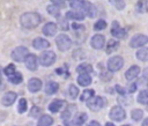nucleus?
Instances as JSON below:
<instances>
[{
	"label": "nucleus",
	"instance_id": "49530a36",
	"mask_svg": "<svg viewBox=\"0 0 148 126\" xmlns=\"http://www.w3.org/2000/svg\"><path fill=\"white\" fill-rule=\"evenodd\" d=\"M116 90H117L120 95H125V89H124L123 87H120L119 84H117V86H116Z\"/></svg>",
	"mask_w": 148,
	"mask_h": 126
},
{
	"label": "nucleus",
	"instance_id": "c9c22d12",
	"mask_svg": "<svg viewBox=\"0 0 148 126\" xmlns=\"http://www.w3.org/2000/svg\"><path fill=\"white\" fill-rule=\"evenodd\" d=\"M106 21L105 20H98V21H96L95 22V24H94V30H96V31H99V30H103V29H105L106 28Z\"/></svg>",
	"mask_w": 148,
	"mask_h": 126
},
{
	"label": "nucleus",
	"instance_id": "5fc2aeb1",
	"mask_svg": "<svg viewBox=\"0 0 148 126\" xmlns=\"http://www.w3.org/2000/svg\"><path fill=\"white\" fill-rule=\"evenodd\" d=\"M123 126H131V125H123Z\"/></svg>",
	"mask_w": 148,
	"mask_h": 126
},
{
	"label": "nucleus",
	"instance_id": "39448f33",
	"mask_svg": "<svg viewBox=\"0 0 148 126\" xmlns=\"http://www.w3.org/2000/svg\"><path fill=\"white\" fill-rule=\"evenodd\" d=\"M28 54H29V52H28V49L25 46H17V47H15L12 51L10 57H12V59L14 61L22 62V61L25 60V58H27Z\"/></svg>",
	"mask_w": 148,
	"mask_h": 126
},
{
	"label": "nucleus",
	"instance_id": "bb28decb",
	"mask_svg": "<svg viewBox=\"0 0 148 126\" xmlns=\"http://www.w3.org/2000/svg\"><path fill=\"white\" fill-rule=\"evenodd\" d=\"M7 77H8V81L10 83H13V84H18L23 80V76H22V74L20 72H15L14 74H12V75H9Z\"/></svg>",
	"mask_w": 148,
	"mask_h": 126
},
{
	"label": "nucleus",
	"instance_id": "4be33fe9",
	"mask_svg": "<svg viewBox=\"0 0 148 126\" xmlns=\"http://www.w3.org/2000/svg\"><path fill=\"white\" fill-rule=\"evenodd\" d=\"M77 83L80 86H83V87H87L91 83V76L88 74V73H82L77 76Z\"/></svg>",
	"mask_w": 148,
	"mask_h": 126
},
{
	"label": "nucleus",
	"instance_id": "2f4dec72",
	"mask_svg": "<svg viewBox=\"0 0 148 126\" xmlns=\"http://www.w3.org/2000/svg\"><path fill=\"white\" fill-rule=\"evenodd\" d=\"M94 95H95V90H94V89H86V90L82 92V95L80 96V101H81V102H87V101H89L91 97H94Z\"/></svg>",
	"mask_w": 148,
	"mask_h": 126
},
{
	"label": "nucleus",
	"instance_id": "423d86ee",
	"mask_svg": "<svg viewBox=\"0 0 148 126\" xmlns=\"http://www.w3.org/2000/svg\"><path fill=\"white\" fill-rule=\"evenodd\" d=\"M124 66V59L120 55H114L111 57L108 60V69L112 73V72H118L119 69H121V67Z\"/></svg>",
	"mask_w": 148,
	"mask_h": 126
},
{
	"label": "nucleus",
	"instance_id": "20e7f679",
	"mask_svg": "<svg viewBox=\"0 0 148 126\" xmlns=\"http://www.w3.org/2000/svg\"><path fill=\"white\" fill-rule=\"evenodd\" d=\"M56 59H57L56 53H54L53 51H50V50L44 51V52L39 55V62H40V65L44 66V67H49V66L53 65V64L56 62Z\"/></svg>",
	"mask_w": 148,
	"mask_h": 126
},
{
	"label": "nucleus",
	"instance_id": "8fccbe9b",
	"mask_svg": "<svg viewBox=\"0 0 148 126\" xmlns=\"http://www.w3.org/2000/svg\"><path fill=\"white\" fill-rule=\"evenodd\" d=\"M61 29H62V30H67V29H68L67 22H61Z\"/></svg>",
	"mask_w": 148,
	"mask_h": 126
},
{
	"label": "nucleus",
	"instance_id": "9b49d317",
	"mask_svg": "<svg viewBox=\"0 0 148 126\" xmlns=\"http://www.w3.org/2000/svg\"><path fill=\"white\" fill-rule=\"evenodd\" d=\"M104 44H105V37H104L103 35H99V34L94 35L92 38L90 39V45H91V47L95 49V50H101V49H103Z\"/></svg>",
	"mask_w": 148,
	"mask_h": 126
},
{
	"label": "nucleus",
	"instance_id": "79ce46f5",
	"mask_svg": "<svg viewBox=\"0 0 148 126\" xmlns=\"http://www.w3.org/2000/svg\"><path fill=\"white\" fill-rule=\"evenodd\" d=\"M51 2H52L54 6L59 7V8L65 7V0H51Z\"/></svg>",
	"mask_w": 148,
	"mask_h": 126
},
{
	"label": "nucleus",
	"instance_id": "f03ea898",
	"mask_svg": "<svg viewBox=\"0 0 148 126\" xmlns=\"http://www.w3.org/2000/svg\"><path fill=\"white\" fill-rule=\"evenodd\" d=\"M106 105V98L105 97H102V96H94L91 97L89 101H88V109L91 110V111H99L102 110L104 106Z\"/></svg>",
	"mask_w": 148,
	"mask_h": 126
},
{
	"label": "nucleus",
	"instance_id": "5701e85b",
	"mask_svg": "<svg viewBox=\"0 0 148 126\" xmlns=\"http://www.w3.org/2000/svg\"><path fill=\"white\" fill-rule=\"evenodd\" d=\"M52 124H53V118L50 114H43L37 121V126H51Z\"/></svg>",
	"mask_w": 148,
	"mask_h": 126
},
{
	"label": "nucleus",
	"instance_id": "a19ab883",
	"mask_svg": "<svg viewBox=\"0 0 148 126\" xmlns=\"http://www.w3.org/2000/svg\"><path fill=\"white\" fill-rule=\"evenodd\" d=\"M111 79H112V75H111L110 73H108V72L101 73V80H102V81H110Z\"/></svg>",
	"mask_w": 148,
	"mask_h": 126
},
{
	"label": "nucleus",
	"instance_id": "de8ad7c7",
	"mask_svg": "<svg viewBox=\"0 0 148 126\" xmlns=\"http://www.w3.org/2000/svg\"><path fill=\"white\" fill-rule=\"evenodd\" d=\"M87 126H101V124H99L97 120H91Z\"/></svg>",
	"mask_w": 148,
	"mask_h": 126
},
{
	"label": "nucleus",
	"instance_id": "e433bc0d",
	"mask_svg": "<svg viewBox=\"0 0 148 126\" xmlns=\"http://www.w3.org/2000/svg\"><path fill=\"white\" fill-rule=\"evenodd\" d=\"M27 99L25 98H21L18 101V105H17V112L18 113H24L27 111Z\"/></svg>",
	"mask_w": 148,
	"mask_h": 126
},
{
	"label": "nucleus",
	"instance_id": "37998d69",
	"mask_svg": "<svg viewBox=\"0 0 148 126\" xmlns=\"http://www.w3.org/2000/svg\"><path fill=\"white\" fill-rule=\"evenodd\" d=\"M72 28H73L75 31H84V25H82V24L73 23V24H72Z\"/></svg>",
	"mask_w": 148,
	"mask_h": 126
},
{
	"label": "nucleus",
	"instance_id": "3c124183",
	"mask_svg": "<svg viewBox=\"0 0 148 126\" xmlns=\"http://www.w3.org/2000/svg\"><path fill=\"white\" fill-rule=\"evenodd\" d=\"M143 76L148 79V67H147V68H145V71H143Z\"/></svg>",
	"mask_w": 148,
	"mask_h": 126
},
{
	"label": "nucleus",
	"instance_id": "f3484780",
	"mask_svg": "<svg viewBox=\"0 0 148 126\" xmlns=\"http://www.w3.org/2000/svg\"><path fill=\"white\" fill-rule=\"evenodd\" d=\"M86 14L82 12V10H68L66 13V17L67 18H71V20H74V21H82L84 18Z\"/></svg>",
	"mask_w": 148,
	"mask_h": 126
},
{
	"label": "nucleus",
	"instance_id": "72a5a7b5",
	"mask_svg": "<svg viewBox=\"0 0 148 126\" xmlns=\"http://www.w3.org/2000/svg\"><path fill=\"white\" fill-rule=\"evenodd\" d=\"M131 117L134 121H139L142 119L143 117V111L142 110H139V109H134L132 112H131Z\"/></svg>",
	"mask_w": 148,
	"mask_h": 126
},
{
	"label": "nucleus",
	"instance_id": "2eb2a0df",
	"mask_svg": "<svg viewBox=\"0 0 148 126\" xmlns=\"http://www.w3.org/2000/svg\"><path fill=\"white\" fill-rule=\"evenodd\" d=\"M42 81L40 79H37V77H31L29 81H28V89L29 91L31 92H37L42 89Z\"/></svg>",
	"mask_w": 148,
	"mask_h": 126
},
{
	"label": "nucleus",
	"instance_id": "864d4df0",
	"mask_svg": "<svg viewBox=\"0 0 148 126\" xmlns=\"http://www.w3.org/2000/svg\"><path fill=\"white\" fill-rule=\"evenodd\" d=\"M105 126H114V124L113 123H106Z\"/></svg>",
	"mask_w": 148,
	"mask_h": 126
},
{
	"label": "nucleus",
	"instance_id": "6ab92c4d",
	"mask_svg": "<svg viewBox=\"0 0 148 126\" xmlns=\"http://www.w3.org/2000/svg\"><path fill=\"white\" fill-rule=\"evenodd\" d=\"M65 104H67V103H66V101H64V99H54V101H52V102L50 103L49 110H50V112L56 113V112H58L62 106H65Z\"/></svg>",
	"mask_w": 148,
	"mask_h": 126
},
{
	"label": "nucleus",
	"instance_id": "7ed1b4c3",
	"mask_svg": "<svg viewBox=\"0 0 148 126\" xmlns=\"http://www.w3.org/2000/svg\"><path fill=\"white\" fill-rule=\"evenodd\" d=\"M56 44H57V47L60 51H67L72 46V39H71V37L68 35L60 34V35H58L56 37Z\"/></svg>",
	"mask_w": 148,
	"mask_h": 126
},
{
	"label": "nucleus",
	"instance_id": "0eeeda50",
	"mask_svg": "<svg viewBox=\"0 0 148 126\" xmlns=\"http://www.w3.org/2000/svg\"><path fill=\"white\" fill-rule=\"evenodd\" d=\"M109 117L111 120H114V121H120V120H124L125 117H126V112L124 110V108H121L120 105H116L113 108H111L110 112H109Z\"/></svg>",
	"mask_w": 148,
	"mask_h": 126
},
{
	"label": "nucleus",
	"instance_id": "7c9ffc66",
	"mask_svg": "<svg viewBox=\"0 0 148 126\" xmlns=\"http://www.w3.org/2000/svg\"><path fill=\"white\" fill-rule=\"evenodd\" d=\"M84 5H86V0H71L69 2V6L76 10H82L83 12V8H84Z\"/></svg>",
	"mask_w": 148,
	"mask_h": 126
},
{
	"label": "nucleus",
	"instance_id": "aec40b11",
	"mask_svg": "<svg viewBox=\"0 0 148 126\" xmlns=\"http://www.w3.org/2000/svg\"><path fill=\"white\" fill-rule=\"evenodd\" d=\"M83 13L88 16V17H90V18H92V17H95L96 15H97V9H96V7L91 3V2H89V1H86V5H84V8H83Z\"/></svg>",
	"mask_w": 148,
	"mask_h": 126
},
{
	"label": "nucleus",
	"instance_id": "412c9836",
	"mask_svg": "<svg viewBox=\"0 0 148 126\" xmlns=\"http://www.w3.org/2000/svg\"><path fill=\"white\" fill-rule=\"evenodd\" d=\"M58 90H59V84H58V82H56V81H49V82L46 83L45 88H44V92H45L46 95H49V96L56 94Z\"/></svg>",
	"mask_w": 148,
	"mask_h": 126
},
{
	"label": "nucleus",
	"instance_id": "c03bdc74",
	"mask_svg": "<svg viewBox=\"0 0 148 126\" xmlns=\"http://www.w3.org/2000/svg\"><path fill=\"white\" fill-rule=\"evenodd\" d=\"M136 83H138V86H139V87H140V86L146 87V86H148V79L143 76V77H142V79H140V80H139Z\"/></svg>",
	"mask_w": 148,
	"mask_h": 126
},
{
	"label": "nucleus",
	"instance_id": "f704fd0d",
	"mask_svg": "<svg viewBox=\"0 0 148 126\" xmlns=\"http://www.w3.org/2000/svg\"><path fill=\"white\" fill-rule=\"evenodd\" d=\"M68 95H69V97L72 99H75L77 97V95H79V88L76 86H74V84H69V87H68Z\"/></svg>",
	"mask_w": 148,
	"mask_h": 126
},
{
	"label": "nucleus",
	"instance_id": "1a4fd4ad",
	"mask_svg": "<svg viewBox=\"0 0 148 126\" xmlns=\"http://www.w3.org/2000/svg\"><path fill=\"white\" fill-rule=\"evenodd\" d=\"M75 112H76V105L75 104H67L65 106V110L61 113V119L65 120V123L67 125H69V121L73 119Z\"/></svg>",
	"mask_w": 148,
	"mask_h": 126
},
{
	"label": "nucleus",
	"instance_id": "4468645a",
	"mask_svg": "<svg viewBox=\"0 0 148 126\" xmlns=\"http://www.w3.org/2000/svg\"><path fill=\"white\" fill-rule=\"evenodd\" d=\"M24 62H25V66H27V68H28L29 71L35 72V71L37 69V57H36L35 54L29 53V54L27 55Z\"/></svg>",
	"mask_w": 148,
	"mask_h": 126
},
{
	"label": "nucleus",
	"instance_id": "a878e982",
	"mask_svg": "<svg viewBox=\"0 0 148 126\" xmlns=\"http://www.w3.org/2000/svg\"><path fill=\"white\" fill-rule=\"evenodd\" d=\"M118 47H119V40H117V39H110L108 42V45H106V53L110 54V53L117 51Z\"/></svg>",
	"mask_w": 148,
	"mask_h": 126
},
{
	"label": "nucleus",
	"instance_id": "9d476101",
	"mask_svg": "<svg viewBox=\"0 0 148 126\" xmlns=\"http://www.w3.org/2000/svg\"><path fill=\"white\" fill-rule=\"evenodd\" d=\"M111 35L118 39H123L127 36V30L125 28H121L117 21H114L112 23V28H111Z\"/></svg>",
	"mask_w": 148,
	"mask_h": 126
},
{
	"label": "nucleus",
	"instance_id": "393cba45",
	"mask_svg": "<svg viewBox=\"0 0 148 126\" xmlns=\"http://www.w3.org/2000/svg\"><path fill=\"white\" fill-rule=\"evenodd\" d=\"M88 119V114L86 112H81V113H77L75 114V118H74V125L76 126H82Z\"/></svg>",
	"mask_w": 148,
	"mask_h": 126
},
{
	"label": "nucleus",
	"instance_id": "ddd939ff",
	"mask_svg": "<svg viewBox=\"0 0 148 126\" xmlns=\"http://www.w3.org/2000/svg\"><path fill=\"white\" fill-rule=\"evenodd\" d=\"M43 34L45 35V36H47V37H52V36H54L56 34H57V31H58V27H57V24L56 23H53V22H47L44 27H43Z\"/></svg>",
	"mask_w": 148,
	"mask_h": 126
},
{
	"label": "nucleus",
	"instance_id": "b1692460",
	"mask_svg": "<svg viewBox=\"0 0 148 126\" xmlns=\"http://www.w3.org/2000/svg\"><path fill=\"white\" fill-rule=\"evenodd\" d=\"M135 9L140 14H145L148 12V0H138L135 3Z\"/></svg>",
	"mask_w": 148,
	"mask_h": 126
},
{
	"label": "nucleus",
	"instance_id": "a18cd8bd",
	"mask_svg": "<svg viewBox=\"0 0 148 126\" xmlns=\"http://www.w3.org/2000/svg\"><path fill=\"white\" fill-rule=\"evenodd\" d=\"M136 88H138V83H136V82L131 83V84L128 86V92H134V91L136 90Z\"/></svg>",
	"mask_w": 148,
	"mask_h": 126
},
{
	"label": "nucleus",
	"instance_id": "f8f14e48",
	"mask_svg": "<svg viewBox=\"0 0 148 126\" xmlns=\"http://www.w3.org/2000/svg\"><path fill=\"white\" fill-rule=\"evenodd\" d=\"M16 97H17L16 92H14V91H8V92H6V94L2 96V98H1V104H2L3 106H10V105L14 104V102L16 101Z\"/></svg>",
	"mask_w": 148,
	"mask_h": 126
},
{
	"label": "nucleus",
	"instance_id": "cd10ccee",
	"mask_svg": "<svg viewBox=\"0 0 148 126\" xmlns=\"http://www.w3.org/2000/svg\"><path fill=\"white\" fill-rule=\"evenodd\" d=\"M135 55H136V59L141 61H148V47H142L138 50Z\"/></svg>",
	"mask_w": 148,
	"mask_h": 126
},
{
	"label": "nucleus",
	"instance_id": "6e6552de",
	"mask_svg": "<svg viewBox=\"0 0 148 126\" xmlns=\"http://www.w3.org/2000/svg\"><path fill=\"white\" fill-rule=\"evenodd\" d=\"M148 43V36L142 35V34H136L130 39V46L132 49H138Z\"/></svg>",
	"mask_w": 148,
	"mask_h": 126
},
{
	"label": "nucleus",
	"instance_id": "f257e3e1",
	"mask_svg": "<svg viewBox=\"0 0 148 126\" xmlns=\"http://www.w3.org/2000/svg\"><path fill=\"white\" fill-rule=\"evenodd\" d=\"M42 17L39 14L34 13V12H28L21 15L20 17V23L23 28L25 29H35L38 27V24L40 23Z\"/></svg>",
	"mask_w": 148,
	"mask_h": 126
},
{
	"label": "nucleus",
	"instance_id": "ea45409f",
	"mask_svg": "<svg viewBox=\"0 0 148 126\" xmlns=\"http://www.w3.org/2000/svg\"><path fill=\"white\" fill-rule=\"evenodd\" d=\"M40 113V109L37 106H32V109L30 110V117L32 118H37V116H39Z\"/></svg>",
	"mask_w": 148,
	"mask_h": 126
},
{
	"label": "nucleus",
	"instance_id": "a211bd4d",
	"mask_svg": "<svg viewBox=\"0 0 148 126\" xmlns=\"http://www.w3.org/2000/svg\"><path fill=\"white\" fill-rule=\"evenodd\" d=\"M32 46H34V49H36V50H43V49H47V47L50 46V43H49L47 39H44V38H42V37H37V38L34 39Z\"/></svg>",
	"mask_w": 148,
	"mask_h": 126
},
{
	"label": "nucleus",
	"instance_id": "58836bf2",
	"mask_svg": "<svg viewBox=\"0 0 148 126\" xmlns=\"http://www.w3.org/2000/svg\"><path fill=\"white\" fill-rule=\"evenodd\" d=\"M15 72H16V71H15V66H14L13 64H9V65H7V66L3 68V73H5L6 76H9V75L14 74Z\"/></svg>",
	"mask_w": 148,
	"mask_h": 126
},
{
	"label": "nucleus",
	"instance_id": "4c0bfd02",
	"mask_svg": "<svg viewBox=\"0 0 148 126\" xmlns=\"http://www.w3.org/2000/svg\"><path fill=\"white\" fill-rule=\"evenodd\" d=\"M109 2L112 6H114L117 9H119V10L125 8V1L124 0H109Z\"/></svg>",
	"mask_w": 148,
	"mask_h": 126
},
{
	"label": "nucleus",
	"instance_id": "473e14b6",
	"mask_svg": "<svg viewBox=\"0 0 148 126\" xmlns=\"http://www.w3.org/2000/svg\"><path fill=\"white\" fill-rule=\"evenodd\" d=\"M46 10H47V13H49L51 16H54V17H59V16H60L59 7L54 6L53 3H52V5H50V6H47V7H46Z\"/></svg>",
	"mask_w": 148,
	"mask_h": 126
},
{
	"label": "nucleus",
	"instance_id": "c756f323",
	"mask_svg": "<svg viewBox=\"0 0 148 126\" xmlns=\"http://www.w3.org/2000/svg\"><path fill=\"white\" fill-rule=\"evenodd\" d=\"M76 72L79 74H82V73H91L92 72V66L90 64H80L77 67H76Z\"/></svg>",
	"mask_w": 148,
	"mask_h": 126
},
{
	"label": "nucleus",
	"instance_id": "603ef678",
	"mask_svg": "<svg viewBox=\"0 0 148 126\" xmlns=\"http://www.w3.org/2000/svg\"><path fill=\"white\" fill-rule=\"evenodd\" d=\"M142 126H148V118H146V119L143 120V123H142Z\"/></svg>",
	"mask_w": 148,
	"mask_h": 126
},
{
	"label": "nucleus",
	"instance_id": "09e8293b",
	"mask_svg": "<svg viewBox=\"0 0 148 126\" xmlns=\"http://www.w3.org/2000/svg\"><path fill=\"white\" fill-rule=\"evenodd\" d=\"M56 73H58V74H64V75H65V73H67V72H66L65 68H59V69L56 71ZM67 74H68V73H67Z\"/></svg>",
	"mask_w": 148,
	"mask_h": 126
},
{
	"label": "nucleus",
	"instance_id": "dca6fc26",
	"mask_svg": "<svg viewBox=\"0 0 148 126\" xmlns=\"http://www.w3.org/2000/svg\"><path fill=\"white\" fill-rule=\"evenodd\" d=\"M139 74H140V67L138 65H133L125 72V77H126V80L131 81V80H134L135 77H138Z\"/></svg>",
	"mask_w": 148,
	"mask_h": 126
},
{
	"label": "nucleus",
	"instance_id": "c85d7f7f",
	"mask_svg": "<svg viewBox=\"0 0 148 126\" xmlns=\"http://www.w3.org/2000/svg\"><path fill=\"white\" fill-rule=\"evenodd\" d=\"M138 102L142 105H148V90L143 89L141 91H139V95H138Z\"/></svg>",
	"mask_w": 148,
	"mask_h": 126
}]
</instances>
